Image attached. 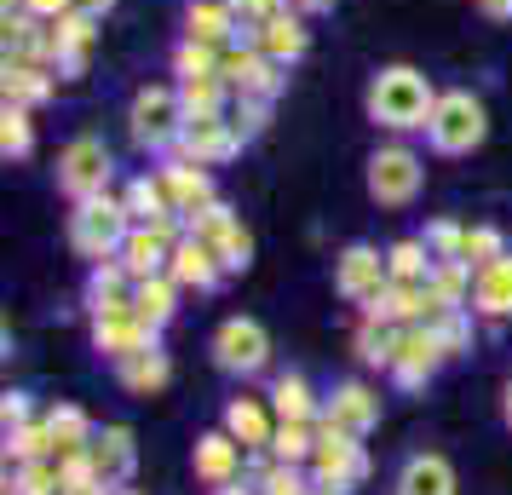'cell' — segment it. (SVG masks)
Segmentation results:
<instances>
[{"label": "cell", "instance_id": "cell-1", "mask_svg": "<svg viewBox=\"0 0 512 495\" xmlns=\"http://www.w3.org/2000/svg\"><path fill=\"white\" fill-rule=\"evenodd\" d=\"M363 104H369L374 127H386V133H415V127H426L432 110H438V87H432L415 64H386V70L369 81Z\"/></svg>", "mask_w": 512, "mask_h": 495}, {"label": "cell", "instance_id": "cell-2", "mask_svg": "<svg viewBox=\"0 0 512 495\" xmlns=\"http://www.w3.org/2000/svg\"><path fill=\"white\" fill-rule=\"evenodd\" d=\"M133 231V213L121 208V196H93V202H75L70 213V248L81 260H121V242Z\"/></svg>", "mask_w": 512, "mask_h": 495}, {"label": "cell", "instance_id": "cell-3", "mask_svg": "<svg viewBox=\"0 0 512 495\" xmlns=\"http://www.w3.org/2000/svg\"><path fill=\"white\" fill-rule=\"evenodd\" d=\"M489 133V110L478 93H466V87H455V93H438V110H432V121H426V144L438 150V156H466V150H478Z\"/></svg>", "mask_w": 512, "mask_h": 495}, {"label": "cell", "instance_id": "cell-4", "mask_svg": "<svg viewBox=\"0 0 512 495\" xmlns=\"http://www.w3.org/2000/svg\"><path fill=\"white\" fill-rule=\"evenodd\" d=\"M179 127H185V98L179 87H139L133 104H127V133L139 150L150 156H167L179 144Z\"/></svg>", "mask_w": 512, "mask_h": 495}, {"label": "cell", "instance_id": "cell-5", "mask_svg": "<svg viewBox=\"0 0 512 495\" xmlns=\"http://www.w3.org/2000/svg\"><path fill=\"white\" fill-rule=\"evenodd\" d=\"M110 179H116V156H110V144H104V139L75 133V139L58 150V190H64L70 202L110 196Z\"/></svg>", "mask_w": 512, "mask_h": 495}, {"label": "cell", "instance_id": "cell-6", "mask_svg": "<svg viewBox=\"0 0 512 495\" xmlns=\"http://www.w3.org/2000/svg\"><path fill=\"white\" fill-rule=\"evenodd\" d=\"M311 478L328 484V490H357L369 478V455H363V438L357 432H340V426L317 421V449H311Z\"/></svg>", "mask_w": 512, "mask_h": 495}, {"label": "cell", "instance_id": "cell-7", "mask_svg": "<svg viewBox=\"0 0 512 495\" xmlns=\"http://www.w3.org/2000/svg\"><path fill=\"white\" fill-rule=\"evenodd\" d=\"M420 179H426V167L409 144H380L369 156V196L380 208H409L420 196Z\"/></svg>", "mask_w": 512, "mask_h": 495}, {"label": "cell", "instance_id": "cell-8", "mask_svg": "<svg viewBox=\"0 0 512 495\" xmlns=\"http://www.w3.org/2000/svg\"><path fill=\"white\" fill-rule=\"evenodd\" d=\"M334 288L346 294L351 306L374 311L380 300H386V288H392V265H386V254H380V248H369V242H351L346 254L334 260Z\"/></svg>", "mask_w": 512, "mask_h": 495}, {"label": "cell", "instance_id": "cell-9", "mask_svg": "<svg viewBox=\"0 0 512 495\" xmlns=\"http://www.w3.org/2000/svg\"><path fill=\"white\" fill-rule=\"evenodd\" d=\"M213 363L225 375H259L271 363V334H265V323H254V317H225L213 329Z\"/></svg>", "mask_w": 512, "mask_h": 495}, {"label": "cell", "instance_id": "cell-10", "mask_svg": "<svg viewBox=\"0 0 512 495\" xmlns=\"http://www.w3.org/2000/svg\"><path fill=\"white\" fill-rule=\"evenodd\" d=\"M443 363H449V352H443L438 329H426V323H403L397 352H392V380H397V386H403V392H415V386H426V380L438 375Z\"/></svg>", "mask_w": 512, "mask_h": 495}, {"label": "cell", "instance_id": "cell-11", "mask_svg": "<svg viewBox=\"0 0 512 495\" xmlns=\"http://www.w3.org/2000/svg\"><path fill=\"white\" fill-rule=\"evenodd\" d=\"M219 75L231 81V93H248V98H277L288 70H282L277 58H265L254 41H231L225 58H219Z\"/></svg>", "mask_w": 512, "mask_h": 495}, {"label": "cell", "instance_id": "cell-12", "mask_svg": "<svg viewBox=\"0 0 512 495\" xmlns=\"http://www.w3.org/2000/svg\"><path fill=\"white\" fill-rule=\"evenodd\" d=\"M156 334H162V329H150L133 300L93 311V346L104 357H116V363H121V357H133V352H144V346H156Z\"/></svg>", "mask_w": 512, "mask_h": 495}, {"label": "cell", "instance_id": "cell-13", "mask_svg": "<svg viewBox=\"0 0 512 495\" xmlns=\"http://www.w3.org/2000/svg\"><path fill=\"white\" fill-rule=\"evenodd\" d=\"M242 150V139L231 133V116L219 110V116H185V127H179V144H173V156H185V162H225V156H236Z\"/></svg>", "mask_w": 512, "mask_h": 495}, {"label": "cell", "instance_id": "cell-14", "mask_svg": "<svg viewBox=\"0 0 512 495\" xmlns=\"http://www.w3.org/2000/svg\"><path fill=\"white\" fill-rule=\"evenodd\" d=\"M156 179H162V190H167V208L173 213H196V208H208V202H219L213 196V173L202 162H185V156H173L167 150V162L156 167Z\"/></svg>", "mask_w": 512, "mask_h": 495}, {"label": "cell", "instance_id": "cell-15", "mask_svg": "<svg viewBox=\"0 0 512 495\" xmlns=\"http://www.w3.org/2000/svg\"><path fill=\"white\" fill-rule=\"evenodd\" d=\"M93 47H98V18H87V12L58 18L52 24V70H58V81H81Z\"/></svg>", "mask_w": 512, "mask_h": 495}, {"label": "cell", "instance_id": "cell-16", "mask_svg": "<svg viewBox=\"0 0 512 495\" xmlns=\"http://www.w3.org/2000/svg\"><path fill=\"white\" fill-rule=\"evenodd\" d=\"M317 421H328V426H340V432H374L380 426V392H369L363 380H340L334 392H328V403H323V415Z\"/></svg>", "mask_w": 512, "mask_h": 495}, {"label": "cell", "instance_id": "cell-17", "mask_svg": "<svg viewBox=\"0 0 512 495\" xmlns=\"http://www.w3.org/2000/svg\"><path fill=\"white\" fill-rule=\"evenodd\" d=\"M248 41H254L265 58H277L282 70H288V64H300V58H305V47H311V29H305V12H300V6H282L277 18H265V24L248 35Z\"/></svg>", "mask_w": 512, "mask_h": 495}, {"label": "cell", "instance_id": "cell-18", "mask_svg": "<svg viewBox=\"0 0 512 495\" xmlns=\"http://www.w3.org/2000/svg\"><path fill=\"white\" fill-rule=\"evenodd\" d=\"M87 461H93V472L110 484V490H121L127 478H133V467H139V449H133V432L127 426H104V432H93V444H87Z\"/></svg>", "mask_w": 512, "mask_h": 495}, {"label": "cell", "instance_id": "cell-19", "mask_svg": "<svg viewBox=\"0 0 512 495\" xmlns=\"http://www.w3.org/2000/svg\"><path fill=\"white\" fill-rule=\"evenodd\" d=\"M52 87H58V70H52V64H35V58H6V70H0L6 104H24V110L47 104Z\"/></svg>", "mask_w": 512, "mask_h": 495}, {"label": "cell", "instance_id": "cell-20", "mask_svg": "<svg viewBox=\"0 0 512 495\" xmlns=\"http://www.w3.org/2000/svg\"><path fill=\"white\" fill-rule=\"evenodd\" d=\"M173 283L179 288H196V294H208V288H219V277H225V265H219V254H213L208 242H196V236H179V248H173Z\"/></svg>", "mask_w": 512, "mask_h": 495}, {"label": "cell", "instance_id": "cell-21", "mask_svg": "<svg viewBox=\"0 0 512 495\" xmlns=\"http://www.w3.org/2000/svg\"><path fill=\"white\" fill-rule=\"evenodd\" d=\"M196 478L213 484V490H225V484L242 478V444L231 432H202L196 438Z\"/></svg>", "mask_w": 512, "mask_h": 495}, {"label": "cell", "instance_id": "cell-22", "mask_svg": "<svg viewBox=\"0 0 512 495\" xmlns=\"http://www.w3.org/2000/svg\"><path fill=\"white\" fill-rule=\"evenodd\" d=\"M472 311L478 317H512V254L472 271Z\"/></svg>", "mask_w": 512, "mask_h": 495}, {"label": "cell", "instance_id": "cell-23", "mask_svg": "<svg viewBox=\"0 0 512 495\" xmlns=\"http://www.w3.org/2000/svg\"><path fill=\"white\" fill-rule=\"evenodd\" d=\"M185 35L190 41H208V47L242 41V29H236V18H231V0H190L185 6Z\"/></svg>", "mask_w": 512, "mask_h": 495}, {"label": "cell", "instance_id": "cell-24", "mask_svg": "<svg viewBox=\"0 0 512 495\" xmlns=\"http://www.w3.org/2000/svg\"><path fill=\"white\" fill-rule=\"evenodd\" d=\"M397 334H403V323H392L386 311H363V323H357V334H351V346H357V357H363L369 369H392Z\"/></svg>", "mask_w": 512, "mask_h": 495}, {"label": "cell", "instance_id": "cell-25", "mask_svg": "<svg viewBox=\"0 0 512 495\" xmlns=\"http://www.w3.org/2000/svg\"><path fill=\"white\" fill-rule=\"evenodd\" d=\"M397 495H455V467L443 455H409L397 472Z\"/></svg>", "mask_w": 512, "mask_h": 495}, {"label": "cell", "instance_id": "cell-26", "mask_svg": "<svg viewBox=\"0 0 512 495\" xmlns=\"http://www.w3.org/2000/svg\"><path fill=\"white\" fill-rule=\"evenodd\" d=\"M225 432H231L242 449H271V438H277L271 409H265L259 398H231V409H225Z\"/></svg>", "mask_w": 512, "mask_h": 495}, {"label": "cell", "instance_id": "cell-27", "mask_svg": "<svg viewBox=\"0 0 512 495\" xmlns=\"http://www.w3.org/2000/svg\"><path fill=\"white\" fill-rule=\"evenodd\" d=\"M167 375H173V363H167L162 346H144V352H133V357H121V363H116V380L127 386V392H139V398L162 392Z\"/></svg>", "mask_w": 512, "mask_h": 495}, {"label": "cell", "instance_id": "cell-28", "mask_svg": "<svg viewBox=\"0 0 512 495\" xmlns=\"http://www.w3.org/2000/svg\"><path fill=\"white\" fill-rule=\"evenodd\" d=\"M133 306L150 329H167L173 323V311H179V283H173V271H156V277H139L133 283Z\"/></svg>", "mask_w": 512, "mask_h": 495}, {"label": "cell", "instance_id": "cell-29", "mask_svg": "<svg viewBox=\"0 0 512 495\" xmlns=\"http://www.w3.org/2000/svg\"><path fill=\"white\" fill-rule=\"evenodd\" d=\"M271 409H277V421H317V415H323V403H317V392H311L305 375L271 380Z\"/></svg>", "mask_w": 512, "mask_h": 495}, {"label": "cell", "instance_id": "cell-30", "mask_svg": "<svg viewBox=\"0 0 512 495\" xmlns=\"http://www.w3.org/2000/svg\"><path fill=\"white\" fill-rule=\"evenodd\" d=\"M133 271L121 260H98L93 265V277H87V306L93 311H104V306H121V300H133Z\"/></svg>", "mask_w": 512, "mask_h": 495}, {"label": "cell", "instance_id": "cell-31", "mask_svg": "<svg viewBox=\"0 0 512 495\" xmlns=\"http://www.w3.org/2000/svg\"><path fill=\"white\" fill-rule=\"evenodd\" d=\"M179 98H185V116H219L225 98H236V93H231L225 75H185L179 81Z\"/></svg>", "mask_w": 512, "mask_h": 495}, {"label": "cell", "instance_id": "cell-32", "mask_svg": "<svg viewBox=\"0 0 512 495\" xmlns=\"http://www.w3.org/2000/svg\"><path fill=\"white\" fill-rule=\"evenodd\" d=\"M47 432H52V444H58V455H81V449L93 444V421H87V409H75V403H58V409H52Z\"/></svg>", "mask_w": 512, "mask_h": 495}, {"label": "cell", "instance_id": "cell-33", "mask_svg": "<svg viewBox=\"0 0 512 495\" xmlns=\"http://www.w3.org/2000/svg\"><path fill=\"white\" fill-rule=\"evenodd\" d=\"M6 495H64V467H58V455H52V461H18Z\"/></svg>", "mask_w": 512, "mask_h": 495}, {"label": "cell", "instance_id": "cell-34", "mask_svg": "<svg viewBox=\"0 0 512 495\" xmlns=\"http://www.w3.org/2000/svg\"><path fill=\"white\" fill-rule=\"evenodd\" d=\"M121 208L133 213V225H150V219L173 213V208H167V190H162V179H156V173H144V179H133V185L121 190Z\"/></svg>", "mask_w": 512, "mask_h": 495}, {"label": "cell", "instance_id": "cell-35", "mask_svg": "<svg viewBox=\"0 0 512 495\" xmlns=\"http://www.w3.org/2000/svg\"><path fill=\"white\" fill-rule=\"evenodd\" d=\"M386 265H392V283H426V277H432V254H426L420 236L392 242V248H386Z\"/></svg>", "mask_w": 512, "mask_h": 495}, {"label": "cell", "instance_id": "cell-36", "mask_svg": "<svg viewBox=\"0 0 512 495\" xmlns=\"http://www.w3.org/2000/svg\"><path fill=\"white\" fill-rule=\"evenodd\" d=\"M311 449H317V421H277V438H271V455H277V461L305 467Z\"/></svg>", "mask_w": 512, "mask_h": 495}, {"label": "cell", "instance_id": "cell-37", "mask_svg": "<svg viewBox=\"0 0 512 495\" xmlns=\"http://www.w3.org/2000/svg\"><path fill=\"white\" fill-rule=\"evenodd\" d=\"M29 144H35V121H29V110L24 104H0V156L18 162V156H29Z\"/></svg>", "mask_w": 512, "mask_h": 495}, {"label": "cell", "instance_id": "cell-38", "mask_svg": "<svg viewBox=\"0 0 512 495\" xmlns=\"http://www.w3.org/2000/svg\"><path fill=\"white\" fill-rule=\"evenodd\" d=\"M225 116H231V133H236V139H242V144H254L259 133L271 127V98H248V93H236Z\"/></svg>", "mask_w": 512, "mask_h": 495}, {"label": "cell", "instance_id": "cell-39", "mask_svg": "<svg viewBox=\"0 0 512 495\" xmlns=\"http://www.w3.org/2000/svg\"><path fill=\"white\" fill-rule=\"evenodd\" d=\"M219 58H225V47H208V41H179L173 47V75L185 81V75H219Z\"/></svg>", "mask_w": 512, "mask_h": 495}, {"label": "cell", "instance_id": "cell-40", "mask_svg": "<svg viewBox=\"0 0 512 495\" xmlns=\"http://www.w3.org/2000/svg\"><path fill=\"white\" fill-rule=\"evenodd\" d=\"M6 455L12 461H52L58 455V444H52V432H47V421L41 426H18V432H6Z\"/></svg>", "mask_w": 512, "mask_h": 495}, {"label": "cell", "instance_id": "cell-41", "mask_svg": "<svg viewBox=\"0 0 512 495\" xmlns=\"http://www.w3.org/2000/svg\"><path fill=\"white\" fill-rule=\"evenodd\" d=\"M426 329H438V340H443V352L449 357L472 352V317H466V306H443Z\"/></svg>", "mask_w": 512, "mask_h": 495}, {"label": "cell", "instance_id": "cell-42", "mask_svg": "<svg viewBox=\"0 0 512 495\" xmlns=\"http://www.w3.org/2000/svg\"><path fill=\"white\" fill-rule=\"evenodd\" d=\"M420 242H426L432 265H438V260H466V225H455V219H432Z\"/></svg>", "mask_w": 512, "mask_h": 495}, {"label": "cell", "instance_id": "cell-43", "mask_svg": "<svg viewBox=\"0 0 512 495\" xmlns=\"http://www.w3.org/2000/svg\"><path fill=\"white\" fill-rule=\"evenodd\" d=\"M501 254H512V248L495 225H466V265H472V271L489 265V260H501Z\"/></svg>", "mask_w": 512, "mask_h": 495}, {"label": "cell", "instance_id": "cell-44", "mask_svg": "<svg viewBox=\"0 0 512 495\" xmlns=\"http://www.w3.org/2000/svg\"><path fill=\"white\" fill-rule=\"evenodd\" d=\"M277 12H282V0H231V18H236V29H242V41H248L265 18H277Z\"/></svg>", "mask_w": 512, "mask_h": 495}, {"label": "cell", "instance_id": "cell-45", "mask_svg": "<svg viewBox=\"0 0 512 495\" xmlns=\"http://www.w3.org/2000/svg\"><path fill=\"white\" fill-rule=\"evenodd\" d=\"M0 421H6V432H18L29 421V392H6L0 398Z\"/></svg>", "mask_w": 512, "mask_h": 495}, {"label": "cell", "instance_id": "cell-46", "mask_svg": "<svg viewBox=\"0 0 512 495\" xmlns=\"http://www.w3.org/2000/svg\"><path fill=\"white\" fill-rule=\"evenodd\" d=\"M24 12L29 18H41V24H58V18H70L75 12V0H24Z\"/></svg>", "mask_w": 512, "mask_h": 495}, {"label": "cell", "instance_id": "cell-47", "mask_svg": "<svg viewBox=\"0 0 512 495\" xmlns=\"http://www.w3.org/2000/svg\"><path fill=\"white\" fill-rule=\"evenodd\" d=\"M478 12H484V18H501V24H507V18H512V0H478Z\"/></svg>", "mask_w": 512, "mask_h": 495}, {"label": "cell", "instance_id": "cell-48", "mask_svg": "<svg viewBox=\"0 0 512 495\" xmlns=\"http://www.w3.org/2000/svg\"><path fill=\"white\" fill-rule=\"evenodd\" d=\"M110 6H116V0H75V12H87V18H104Z\"/></svg>", "mask_w": 512, "mask_h": 495}, {"label": "cell", "instance_id": "cell-49", "mask_svg": "<svg viewBox=\"0 0 512 495\" xmlns=\"http://www.w3.org/2000/svg\"><path fill=\"white\" fill-rule=\"evenodd\" d=\"M294 6H300L305 18H311V12H328V6H334V0H294Z\"/></svg>", "mask_w": 512, "mask_h": 495}, {"label": "cell", "instance_id": "cell-50", "mask_svg": "<svg viewBox=\"0 0 512 495\" xmlns=\"http://www.w3.org/2000/svg\"><path fill=\"white\" fill-rule=\"evenodd\" d=\"M311 495H346V490H328V484H311Z\"/></svg>", "mask_w": 512, "mask_h": 495}, {"label": "cell", "instance_id": "cell-51", "mask_svg": "<svg viewBox=\"0 0 512 495\" xmlns=\"http://www.w3.org/2000/svg\"><path fill=\"white\" fill-rule=\"evenodd\" d=\"M213 495H254V490H236V484H225V490H213Z\"/></svg>", "mask_w": 512, "mask_h": 495}, {"label": "cell", "instance_id": "cell-52", "mask_svg": "<svg viewBox=\"0 0 512 495\" xmlns=\"http://www.w3.org/2000/svg\"><path fill=\"white\" fill-rule=\"evenodd\" d=\"M507 421H512V380H507Z\"/></svg>", "mask_w": 512, "mask_h": 495}, {"label": "cell", "instance_id": "cell-53", "mask_svg": "<svg viewBox=\"0 0 512 495\" xmlns=\"http://www.w3.org/2000/svg\"><path fill=\"white\" fill-rule=\"evenodd\" d=\"M305 495H311V490H305Z\"/></svg>", "mask_w": 512, "mask_h": 495}]
</instances>
